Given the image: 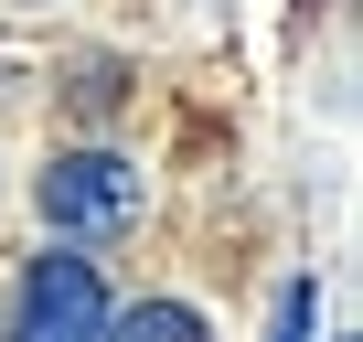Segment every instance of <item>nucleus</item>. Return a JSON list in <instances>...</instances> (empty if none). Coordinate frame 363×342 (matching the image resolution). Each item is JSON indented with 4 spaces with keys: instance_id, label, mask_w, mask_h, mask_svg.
Returning a JSON list of instances; mask_svg holds the SVG:
<instances>
[{
    "instance_id": "1",
    "label": "nucleus",
    "mask_w": 363,
    "mask_h": 342,
    "mask_svg": "<svg viewBox=\"0 0 363 342\" xmlns=\"http://www.w3.org/2000/svg\"><path fill=\"white\" fill-rule=\"evenodd\" d=\"M107 321H118V299H107L96 257H65V246H43V257L11 278L0 342H107Z\"/></svg>"
},
{
    "instance_id": "2",
    "label": "nucleus",
    "mask_w": 363,
    "mask_h": 342,
    "mask_svg": "<svg viewBox=\"0 0 363 342\" xmlns=\"http://www.w3.org/2000/svg\"><path fill=\"white\" fill-rule=\"evenodd\" d=\"M139 193H150L139 160H118V150H54L33 171V204L54 236H118V225H139Z\"/></svg>"
},
{
    "instance_id": "3",
    "label": "nucleus",
    "mask_w": 363,
    "mask_h": 342,
    "mask_svg": "<svg viewBox=\"0 0 363 342\" xmlns=\"http://www.w3.org/2000/svg\"><path fill=\"white\" fill-rule=\"evenodd\" d=\"M107 342H214V321H203L193 299H139V310L107 321Z\"/></svg>"
},
{
    "instance_id": "4",
    "label": "nucleus",
    "mask_w": 363,
    "mask_h": 342,
    "mask_svg": "<svg viewBox=\"0 0 363 342\" xmlns=\"http://www.w3.org/2000/svg\"><path fill=\"white\" fill-rule=\"evenodd\" d=\"M310 321H320V278H289V289H278V321H267V342H310Z\"/></svg>"
}]
</instances>
